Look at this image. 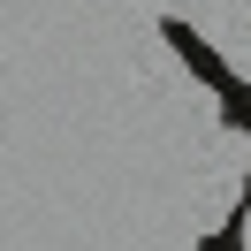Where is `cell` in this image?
Masks as SVG:
<instances>
[{
  "label": "cell",
  "instance_id": "6da1fadb",
  "mask_svg": "<svg viewBox=\"0 0 251 251\" xmlns=\"http://www.w3.org/2000/svg\"><path fill=\"white\" fill-rule=\"evenodd\" d=\"M236 244H244V251H251V205H244V221H236Z\"/></svg>",
  "mask_w": 251,
  "mask_h": 251
}]
</instances>
